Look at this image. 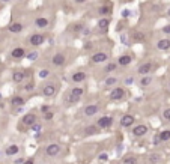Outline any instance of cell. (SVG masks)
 <instances>
[{"instance_id":"cell-26","label":"cell","mask_w":170,"mask_h":164,"mask_svg":"<svg viewBox=\"0 0 170 164\" xmlns=\"http://www.w3.org/2000/svg\"><path fill=\"white\" fill-rule=\"evenodd\" d=\"M151 81H152V78H151V77H143L142 80H140V86H142V87L149 86V84H151Z\"/></svg>"},{"instance_id":"cell-23","label":"cell","mask_w":170,"mask_h":164,"mask_svg":"<svg viewBox=\"0 0 170 164\" xmlns=\"http://www.w3.org/2000/svg\"><path fill=\"white\" fill-rule=\"evenodd\" d=\"M98 128L99 126H87V128H84V136H92V134H97L98 133Z\"/></svg>"},{"instance_id":"cell-45","label":"cell","mask_w":170,"mask_h":164,"mask_svg":"<svg viewBox=\"0 0 170 164\" xmlns=\"http://www.w3.org/2000/svg\"><path fill=\"white\" fill-rule=\"evenodd\" d=\"M2 2H3V3H6V2H9V0H2Z\"/></svg>"},{"instance_id":"cell-4","label":"cell","mask_w":170,"mask_h":164,"mask_svg":"<svg viewBox=\"0 0 170 164\" xmlns=\"http://www.w3.org/2000/svg\"><path fill=\"white\" fill-rule=\"evenodd\" d=\"M132 124H134V116H132V114H125V116H122L120 125L124 126V128H128V126H131Z\"/></svg>"},{"instance_id":"cell-9","label":"cell","mask_w":170,"mask_h":164,"mask_svg":"<svg viewBox=\"0 0 170 164\" xmlns=\"http://www.w3.org/2000/svg\"><path fill=\"white\" fill-rule=\"evenodd\" d=\"M44 41H45V38H44L42 35H32V36H30V44L35 45V47H36V45H41Z\"/></svg>"},{"instance_id":"cell-19","label":"cell","mask_w":170,"mask_h":164,"mask_svg":"<svg viewBox=\"0 0 170 164\" xmlns=\"http://www.w3.org/2000/svg\"><path fill=\"white\" fill-rule=\"evenodd\" d=\"M18 151H20V147L17 146V145H11L9 147H6V151H5V152H6V155H15V154H18Z\"/></svg>"},{"instance_id":"cell-44","label":"cell","mask_w":170,"mask_h":164,"mask_svg":"<svg viewBox=\"0 0 170 164\" xmlns=\"http://www.w3.org/2000/svg\"><path fill=\"white\" fill-rule=\"evenodd\" d=\"M167 15H169V17H170V9H169V11H167Z\"/></svg>"},{"instance_id":"cell-36","label":"cell","mask_w":170,"mask_h":164,"mask_svg":"<svg viewBox=\"0 0 170 164\" xmlns=\"http://www.w3.org/2000/svg\"><path fill=\"white\" fill-rule=\"evenodd\" d=\"M149 160H151V163H152V164H155V163L158 161V157H157V155H151Z\"/></svg>"},{"instance_id":"cell-47","label":"cell","mask_w":170,"mask_h":164,"mask_svg":"<svg viewBox=\"0 0 170 164\" xmlns=\"http://www.w3.org/2000/svg\"><path fill=\"white\" fill-rule=\"evenodd\" d=\"M169 87H170V84H169Z\"/></svg>"},{"instance_id":"cell-30","label":"cell","mask_w":170,"mask_h":164,"mask_svg":"<svg viewBox=\"0 0 170 164\" xmlns=\"http://www.w3.org/2000/svg\"><path fill=\"white\" fill-rule=\"evenodd\" d=\"M116 81H118V80H116L114 77H110V78H107V80H105V84H107V86H113Z\"/></svg>"},{"instance_id":"cell-32","label":"cell","mask_w":170,"mask_h":164,"mask_svg":"<svg viewBox=\"0 0 170 164\" xmlns=\"http://www.w3.org/2000/svg\"><path fill=\"white\" fill-rule=\"evenodd\" d=\"M110 11H111V9H110L108 6H104V8H101V9H99V14H108Z\"/></svg>"},{"instance_id":"cell-21","label":"cell","mask_w":170,"mask_h":164,"mask_svg":"<svg viewBox=\"0 0 170 164\" xmlns=\"http://www.w3.org/2000/svg\"><path fill=\"white\" fill-rule=\"evenodd\" d=\"M24 98H21V97H14L12 99H11V104L15 105V107H20V105H24Z\"/></svg>"},{"instance_id":"cell-7","label":"cell","mask_w":170,"mask_h":164,"mask_svg":"<svg viewBox=\"0 0 170 164\" xmlns=\"http://www.w3.org/2000/svg\"><path fill=\"white\" fill-rule=\"evenodd\" d=\"M148 126L146 125H137V126H134V130H132V134H134L136 137H142V136H145L146 133H148Z\"/></svg>"},{"instance_id":"cell-10","label":"cell","mask_w":170,"mask_h":164,"mask_svg":"<svg viewBox=\"0 0 170 164\" xmlns=\"http://www.w3.org/2000/svg\"><path fill=\"white\" fill-rule=\"evenodd\" d=\"M152 69V63L148 62V63H143L142 66H139V74H142V75H148V74L151 72Z\"/></svg>"},{"instance_id":"cell-12","label":"cell","mask_w":170,"mask_h":164,"mask_svg":"<svg viewBox=\"0 0 170 164\" xmlns=\"http://www.w3.org/2000/svg\"><path fill=\"white\" fill-rule=\"evenodd\" d=\"M12 57L14 59H21V57H24V54H26V50L24 48H21V47H17V48H14L12 50Z\"/></svg>"},{"instance_id":"cell-46","label":"cell","mask_w":170,"mask_h":164,"mask_svg":"<svg viewBox=\"0 0 170 164\" xmlns=\"http://www.w3.org/2000/svg\"><path fill=\"white\" fill-rule=\"evenodd\" d=\"M167 120H169V122H170V118H169V119H167Z\"/></svg>"},{"instance_id":"cell-1","label":"cell","mask_w":170,"mask_h":164,"mask_svg":"<svg viewBox=\"0 0 170 164\" xmlns=\"http://www.w3.org/2000/svg\"><path fill=\"white\" fill-rule=\"evenodd\" d=\"M125 97V91L122 87H114L113 91L110 92V99L111 101H120Z\"/></svg>"},{"instance_id":"cell-14","label":"cell","mask_w":170,"mask_h":164,"mask_svg":"<svg viewBox=\"0 0 170 164\" xmlns=\"http://www.w3.org/2000/svg\"><path fill=\"white\" fill-rule=\"evenodd\" d=\"M98 112H99L98 105H87V107L84 108V114H86V116H93V114H97Z\"/></svg>"},{"instance_id":"cell-3","label":"cell","mask_w":170,"mask_h":164,"mask_svg":"<svg viewBox=\"0 0 170 164\" xmlns=\"http://www.w3.org/2000/svg\"><path fill=\"white\" fill-rule=\"evenodd\" d=\"M111 124H113V119L108 118V116H104V118L98 119V122H97L99 128H108V126H111Z\"/></svg>"},{"instance_id":"cell-24","label":"cell","mask_w":170,"mask_h":164,"mask_svg":"<svg viewBox=\"0 0 170 164\" xmlns=\"http://www.w3.org/2000/svg\"><path fill=\"white\" fill-rule=\"evenodd\" d=\"M160 140H161V142H167V140H170V130L163 131V133L160 134Z\"/></svg>"},{"instance_id":"cell-34","label":"cell","mask_w":170,"mask_h":164,"mask_svg":"<svg viewBox=\"0 0 170 164\" xmlns=\"http://www.w3.org/2000/svg\"><path fill=\"white\" fill-rule=\"evenodd\" d=\"M163 116H164V119H169V118H170V108H167V110H164V113H163Z\"/></svg>"},{"instance_id":"cell-33","label":"cell","mask_w":170,"mask_h":164,"mask_svg":"<svg viewBox=\"0 0 170 164\" xmlns=\"http://www.w3.org/2000/svg\"><path fill=\"white\" fill-rule=\"evenodd\" d=\"M136 39L139 42H142L143 39H145V35H143V33H136Z\"/></svg>"},{"instance_id":"cell-2","label":"cell","mask_w":170,"mask_h":164,"mask_svg":"<svg viewBox=\"0 0 170 164\" xmlns=\"http://www.w3.org/2000/svg\"><path fill=\"white\" fill-rule=\"evenodd\" d=\"M59 152H60V146L57 145V143L48 145V146H47V149H45V154L48 155V157H56Z\"/></svg>"},{"instance_id":"cell-41","label":"cell","mask_w":170,"mask_h":164,"mask_svg":"<svg viewBox=\"0 0 170 164\" xmlns=\"http://www.w3.org/2000/svg\"><path fill=\"white\" fill-rule=\"evenodd\" d=\"M23 164H33V160H27V161H24Z\"/></svg>"},{"instance_id":"cell-25","label":"cell","mask_w":170,"mask_h":164,"mask_svg":"<svg viewBox=\"0 0 170 164\" xmlns=\"http://www.w3.org/2000/svg\"><path fill=\"white\" fill-rule=\"evenodd\" d=\"M71 93L75 95V97H80V98H81V95L84 93V89H83V87H74L72 91H71Z\"/></svg>"},{"instance_id":"cell-40","label":"cell","mask_w":170,"mask_h":164,"mask_svg":"<svg viewBox=\"0 0 170 164\" xmlns=\"http://www.w3.org/2000/svg\"><path fill=\"white\" fill-rule=\"evenodd\" d=\"M26 89H27V91H32V89H33V86H32V84H27V86H26Z\"/></svg>"},{"instance_id":"cell-31","label":"cell","mask_w":170,"mask_h":164,"mask_svg":"<svg viewBox=\"0 0 170 164\" xmlns=\"http://www.w3.org/2000/svg\"><path fill=\"white\" fill-rule=\"evenodd\" d=\"M48 75H50V71H48V69H42V71L39 72V77H41V78H47Z\"/></svg>"},{"instance_id":"cell-29","label":"cell","mask_w":170,"mask_h":164,"mask_svg":"<svg viewBox=\"0 0 170 164\" xmlns=\"http://www.w3.org/2000/svg\"><path fill=\"white\" fill-rule=\"evenodd\" d=\"M116 69V63H110V65H107L104 68V71L105 72H111V71H114Z\"/></svg>"},{"instance_id":"cell-11","label":"cell","mask_w":170,"mask_h":164,"mask_svg":"<svg viewBox=\"0 0 170 164\" xmlns=\"http://www.w3.org/2000/svg\"><path fill=\"white\" fill-rule=\"evenodd\" d=\"M105 60H107V54H105V53H95L92 56L93 63H101V62H105Z\"/></svg>"},{"instance_id":"cell-37","label":"cell","mask_w":170,"mask_h":164,"mask_svg":"<svg viewBox=\"0 0 170 164\" xmlns=\"http://www.w3.org/2000/svg\"><path fill=\"white\" fill-rule=\"evenodd\" d=\"M44 118H45V120L53 119V113H51V112H50V113H45V114H44Z\"/></svg>"},{"instance_id":"cell-20","label":"cell","mask_w":170,"mask_h":164,"mask_svg":"<svg viewBox=\"0 0 170 164\" xmlns=\"http://www.w3.org/2000/svg\"><path fill=\"white\" fill-rule=\"evenodd\" d=\"M24 72H21V71H17V72H14V75H12V80L15 81V83H21L24 80Z\"/></svg>"},{"instance_id":"cell-39","label":"cell","mask_w":170,"mask_h":164,"mask_svg":"<svg viewBox=\"0 0 170 164\" xmlns=\"http://www.w3.org/2000/svg\"><path fill=\"white\" fill-rule=\"evenodd\" d=\"M99 160L105 161V160H107V155H105V154H101V155H99Z\"/></svg>"},{"instance_id":"cell-5","label":"cell","mask_w":170,"mask_h":164,"mask_svg":"<svg viewBox=\"0 0 170 164\" xmlns=\"http://www.w3.org/2000/svg\"><path fill=\"white\" fill-rule=\"evenodd\" d=\"M24 125H27V126H33L36 124V116L33 113H29V114H24V118L23 120H21Z\"/></svg>"},{"instance_id":"cell-28","label":"cell","mask_w":170,"mask_h":164,"mask_svg":"<svg viewBox=\"0 0 170 164\" xmlns=\"http://www.w3.org/2000/svg\"><path fill=\"white\" fill-rule=\"evenodd\" d=\"M80 97H75V95H72V93H69V95H68V101H69V102H77V101H80Z\"/></svg>"},{"instance_id":"cell-6","label":"cell","mask_w":170,"mask_h":164,"mask_svg":"<svg viewBox=\"0 0 170 164\" xmlns=\"http://www.w3.org/2000/svg\"><path fill=\"white\" fill-rule=\"evenodd\" d=\"M51 63L54 66H62L63 63H65V56H63L62 53H56V54L53 56V59H51Z\"/></svg>"},{"instance_id":"cell-38","label":"cell","mask_w":170,"mask_h":164,"mask_svg":"<svg viewBox=\"0 0 170 164\" xmlns=\"http://www.w3.org/2000/svg\"><path fill=\"white\" fill-rule=\"evenodd\" d=\"M29 57L30 59H36V57H38V53H32V54H29Z\"/></svg>"},{"instance_id":"cell-27","label":"cell","mask_w":170,"mask_h":164,"mask_svg":"<svg viewBox=\"0 0 170 164\" xmlns=\"http://www.w3.org/2000/svg\"><path fill=\"white\" fill-rule=\"evenodd\" d=\"M124 164H137V160L134 157H126L124 160Z\"/></svg>"},{"instance_id":"cell-8","label":"cell","mask_w":170,"mask_h":164,"mask_svg":"<svg viewBox=\"0 0 170 164\" xmlns=\"http://www.w3.org/2000/svg\"><path fill=\"white\" fill-rule=\"evenodd\" d=\"M42 93H44V97H53L56 93V86L54 84H47L42 89Z\"/></svg>"},{"instance_id":"cell-13","label":"cell","mask_w":170,"mask_h":164,"mask_svg":"<svg viewBox=\"0 0 170 164\" xmlns=\"http://www.w3.org/2000/svg\"><path fill=\"white\" fill-rule=\"evenodd\" d=\"M84 80H86V72H83V71H78V72H75L72 75V81L74 83H81Z\"/></svg>"},{"instance_id":"cell-43","label":"cell","mask_w":170,"mask_h":164,"mask_svg":"<svg viewBox=\"0 0 170 164\" xmlns=\"http://www.w3.org/2000/svg\"><path fill=\"white\" fill-rule=\"evenodd\" d=\"M75 2H77V3H83V2H84V0H75Z\"/></svg>"},{"instance_id":"cell-16","label":"cell","mask_w":170,"mask_h":164,"mask_svg":"<svg viewBox=\"0 0 170 164\" xmlns=\"http://www.w3.org/2000/svg\"><path fill=\"white\" fill-rule=\"evenodd\" d=\"M157 47L160 50H169L170 48V39H160V41H158V44H157Z\"/></svg>"},{"instance_id":"cell-15","label":"cell","mask_w":170,"mask_h":164,"mask_svg":"<svg viewBox=\"0 0 170 164\" xmlns=\"http://www.w3.org/2000/svg\"><path fill=\"white\" fill-rule=\"evenodd\" d=\"M108 26H110V18H101L98 21V27L101 32H105L108 29Z\"/></svg>"},{"instance_id":"cell-22","label":"cell","mask_w":170,"mask_h":164,"mask_svg":"<svg viewBox=\"0 0 170 164\" xmlns=\"http://www.w3.org/2000/svg\"><path fill=\"white\" fill-rule=\"evenodd\" d=\"M118 63L122 65V66H126V65H130V63H131V57L130 56H120L118 59Z\"/></svg>"},{"instance_id":"cell-35","label":"cell","mask_w":170,"mask_h":164,"mask_svg":"<svg viewBox=\"0 0 170 164\" xmlns=\"http://www.w3.org/2000/svg\"><path fill=\"white\" fill-rule=\"evenodd\" d=\"M163 32H164V33H167V35H170V24H169V26H164Z\"/></svg>"},{"instance_id":"cell-42","label":"cell","mask_w":170,"mask_h":164,"mask_svg":"<svg viewBox=\"0 0 170 164\" xmlns=\"http://www.w3.org/2000/svg\"><path fill=\"white\" fill-rule=\"evenodd\" d=\"M80 29H81V26H75V27H74V30H75V32H78Z\"/></svg>"},{"instance_id":"cell-18","label":"cell","mask_w":170,"mask_h":164,"mask_svg":"<svg viewBox=\"0 0 170 164\" xmlns=\"http://www.w3.org/2000/svg\"><path fill=\"white\" fill-rule=\"evenodd\" d=\"M35 24H36V27L44 29V27H47V26H48V20L39 17V18H36V20H35Z\"/></svg>"},{"instance_id":"cell-17","label":"cell","mask_w":170,"mask_h":164,"mask_svg":"<svg viewBox=\"0 0 170 164\" xmlns=\"http://www.w3.org/2000/svg\"><path fill=\"white\" fill-rule=\"evenodd\" d=\"M21 30H23V24L21 23H12L9 26V32H12V33H20Z\"/></svg>"}]
</instances>
